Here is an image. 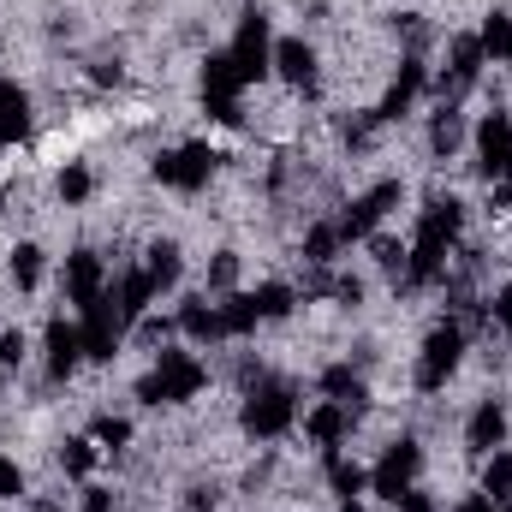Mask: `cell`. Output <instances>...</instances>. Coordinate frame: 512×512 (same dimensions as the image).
Here are the masks:
<instances>
[{
	"instance_id": "obj_1",
	"label": "cell",
	"mask_w": 512,
	"mask_h": 512,
	"mask_svg": "<svg viewBox=\"0 0 512 512\" xmlns=\"http://www.w3.org/2000/svg\"><path fill=\"white\" fill-rule=\"evenodd\" d=\"M203 382H209V370L191 352H161V364L137 382V399L143 405H179V399H197Z\"/></svg>"
},
{
	"instance_id": "obj_2",
	"label": "cell",
	"mask_w": 512,
	"mask_h": 512,
	"mask_svg": "<svg viewBox=\"0 0 512 512\" xmlns=\"http://www.w3.org/2000/svg\"><path fill=\"white\" fill-rule=\"evenodd\" d=\"M459 358H465V328H459V322L429 328V340H423V352H417V387H423V393H441L447 376L459 370Z\"/></svg>"
},
{
	"instance_id": "obj_3",
	"label": "cell",
	"mask_w": 512,
	"mask_h": 512,
	"mask_svg": "<svg viewBox=\"0 0 512 512\" xmlns=\"http://www.w3.org/2000/svg\"><path fill=\"white\" fill-rule=\"evenodd\" d=\"M209 173H215V149L209 143H179V149H167L155 161V179L173 185V191H203Z\"/></svg>"
},
{
	"instance_id": "obj_4",
	"label": "cell",
	"mask_w": 512,
	"mask_h": 512,
	"mask_svg": "<svg viewBox=\"0 0 512 512\" xmlns=\"http://www.w3.org/2000/svg\"><path fill=\"white\" fill-rule=\"evenodd\" d=\"M292 417H298V393H292V387H256L251 399H245V429L262 435V441L286 435Z\"/></svg>"
},
{
	"instance_id": "obj_5",
	"label": "cell",
	"mask_w": 512,
	"mask_h": 512,
	"mask_svg": "<svg viewBox=\"0 0 512 512\" xmlns=\"http://www.w3.org/2000/svg\"><path fill=\"white\" fill-rule=\"evenodd\" d=\"M227 60H233V72H239L245 84L268 78V66H274V48H268V18H262V12H251V18L239 24V42L227 48Z\"/></svg>"
},
{
	"instance_id": "obj_6",
	"label": "cell",
	"mask_w": 512,
	"mask_h": 512,
	"mask_svg": "<svg viewBox=\"0 0 512 512\" xmlns=\"http://www.w3.org/2000/svg\"><path fill=\"white\" fill-rule=\"evenodd\" d=\"M417 465H423L417 441H393V447L382 453V465H376V477H370V489H376L382 501H405V495H411V477H417Z\"/></svg>"
},
{
	"instance_id": "obj_7",
	"label": "cell",
	"mask_w": 512,
	"mask_h": 512,
	"mask_svg": "<svg viewBox=\"0 0 512 512\" xmlns=\"http://www.w3.org/2000/svg\"><path fill=\"white\" fill-rule=\"evenodd\" d=\"M393 203H399V185H393V179L376 185V191H364V197L340 215V239H346V245H352V239H370V233L387 221V209H393Z\"/></svg>"
},
{
	"instance_id": "obj_8",
	"label": "cell",
	"mask_w": 512,
	"mask_h": 512,
	"mask_svg": "<svg viewBox=\"0 0 512 512\" xmlns=\"http://www.w3.org/2000/svg\"><path fill=\"white\" fill-rule=\"evenodd\" d=\"M66 298H72L78 310H90V304L108 298V268H102V256L96 251H72L66 256Z\"/></svg>"
},
{
	"instance_id": "obj_9",
	"label": "cell",
	"mask_w": 512,
	"mask_h": 512,
	"mask_svg": "<svg viewBox=\"0 0 512 512\" xmlns=\"http://www.w3.org/2000/svg\"><path fill=\"white\" fill-rule=\"evenodd\" d=\"M477 167H483L489 179L512 173V120L507 114H489V120L477 126Z\"/></svg>"
},
{
	"instance_id": "obj_10",
	"label": "cell",
	"mask_w": 512,
	"mask_h": 512,
	"mask_svg": "<svg viewBox=\"0 0 512 512\" xmlns=\"http://www.w3.org/2000/svg\"><path fill=\"white\" fill-rule=\"evenodd\" d=\"M42 346H48V376H54V382H66V376H72V370L84 364V334H78L72 322H60V316L48 322Z\"/></svg>"
},
{
	"instance_id": "obj_11",
	"label": "cell",
	"mask_w": 512,
	"mask_h": 512,
	"mask_svg": "<svg viewBox=\"0 0 512 512\" xmlns=\"http://www.w3.org/2000/svg\"><path fill=\"white\" fill-rule=\"evenodd\" d=\"M274 72L286 84H298V90H316V48L304 36H280L274 42Z\"/></svg>"
},
{
	"instance_id": "obj_12",
	"label": "cell",
	"mask_w": 512,
	"mask_h": 512,
	"mask_svg": "<svg viewBox=\"0 0 512 512\" xmlns=\"http://www.w3.org/2000/svg\"><path fill=\"white\" fill-rule=\"evenodd\" d=\"M304 435H310L322 453H334V447L352 435V405H340V399H322V405L304 417Z\"/></svg>"
},
{
	"instance_id": "obj_13",
	"label": "cell",
	"mask_w": 512,
	"mask_h": 512,
	"mask_svg": "<svg viewBox=\"0 0 512 512\" xmlns=\"http://www.w3.org/2000/svg\"><path fill=\"white\" fill-rule=\"evenodd\" d=\"M507 441V411L495 405V399H483L477 411H471V429H465V447L477 453V459H489L495 447Z\"/></svg>"
},
{
	"instance_id": "obj_14",
	"label": "cell",
	"mask_w": 512,
	"mask_h": 512,
	"mask_svg": "<svg viewBox=\"0 0 512 512\" xmlns=\"http://www.w3.org/2000/svg\"><path fill=\"white\" fill-rule=\"evenodd\" d=\"M30 137V96L6 78L0 84V149H12V143H24Z\"/></svg>"
},
{
	"instance_id": "obj_15",
	"label": "cell",
	"mask_w": 512,
	"mask_h": 512,
	"mask_svg": "<svg viewBox=\"0 0 512 512\" xmlns=\"http://www.w3.org/2000/svg\"><path fill=\"white\" fill-rule=\"evenodd\" d=\"M483 60H489V54H483V42H477V36H453V48H447V84H453V90L477 84ZM447 84H441V90H447Z\"/></svg>"
},
{
	"instance_id": "obj_16",
	"label": "cell",
	"mask_w": 512,
	"mask_h": 512,
	"mask_svg": "<svg viewBox=\"0 0 512 512\" xmlns=\"http://www.w3.org/2000/svg\"><path fill=\"white\" fill-rule=\"evenodd\" d=\"M179 328H185L197 346H209V340H227L221 304H203V298H185V304H179Z\"/></svg>"
},
{
	"instance_id": "obj_17",
	"label": "cell",
	"mask_w": 512,
	"mask_h": 512,
	"mask_svg": "<svg viewBox=\"0 0 512 512\" xmlns=\"http://www.w3.org/2000/svg\"><path fill=\"white\" fill-rule=\"evenodd\" d=\"M423 90V60L411 54L405 66H399V78H393V90H387V102H382V120H399L405 108H411V96Z\"/></svg>"
},
{
	"instance_id": "obj_18",
	"label": "cell",
	"mask_w": 512,
	"mask_h": 512,
	"mask_svg": "<svg viewBox=\"0 0 512 512\" xmlns=\"http://www.w3.org/2000/svg\"><path fill=\"white\" fill-rule=\"evenodd\" d=\"M459 143H465V114H459L453 102H441V108H435V126H429V149H435V155H453Z\"/></svg>"
},
{
	"instance_id": "obj_19",
	"label": "cell",
	"mask_w": 512,
	"mask_h": 512,
	"mask_svg": "<svg viewBox=\"0 0 512 512\" xmlns=\"http://www.w3.org/2000/svg\"><path fill=\"white\" fill-rule=\"evenodd\" d=\"M483 495H489L495 507H507V501H512V453H507V447H495V453H489V465H483Z\"/></svg>"
},
{
	"instance_id": "obj_20",
	"label": "cell",
	"mask_w": 512,
	"mask_h": 512,
	"mask_svg": "<svg viewBox=\"0 0 512 512\" xmlns=\"http://www.w3.org/2000/svg\"><path fill=\"white\" fill-rule=\"evenodd\" d=\"M54 191H60V203H66V209H78V203H90L96 179H90V167H84V161H66V167H60V179H54Z\"/></svg>"
},
{
	"instance_id": "obj_21",
	"label": "cell",
	"mask_w": 512,
	"mask_h": 512,
	"mask_svg": "<svg viewBox=\"0 0 512 512\" xmlns=\"http://www.w3.org/2000/svg\"><path fill=\"white\" fill-rule=\"evenodd\" d=\"M483 54L489 60H501V66H512V12H489V24H483Z\"/></svg>"
},
{
	"instance_id": "obj_22",
	"label": "cell",
	"mask_w": 512,
	"mask_h": 512,
	"mask_svg": "<svg viewBox=\"0 0 512 512\" xmlns=\"http://www.w3.org/2000/svg\"><path fill=\"white\" fill-rule=\"evenodd\" d=\"M143 274L155 280V292L173 286V280H179V245H173V239H155V245H149V262H143Z\"/></svg>"
},
{
	"instance_id": "obj_23",
	"label": "cell",
	"mask_w": 512,
	"mask_h": 512,
	"mask_svg": "<svg viewBox=\"0 0 512 512\" xmlns=\"http://www.w3.org/2000/svg\"><path fill=\"white\" fill-rule=\"evenodd\" d=\"M322 387H328L340 405H352V411L364 405V382H358V370H352V364H328V370H322Z\"/></svg>"
},
{
	"instance_id": "obj_24",
	"label": "cell",
	"mask_w": 512,
	"mask_h": 512,
	"mask_svg": "<svg viewBox=\"0 0 512 512\" xmlns=\"http://www.w3.org/2000/svg\"><path fill=\"white\" fill-rule=\"evenodd\" d=\"M340 245H346V239H340V221H334V227H310V233H304V262L328 268V262L340 256Z\"/></svg>"
},
{
	"instance_id": "obj_25",
	"label": "cell",
	"mask_w": 512,
	"mask_h": 512,
	"mask_svg": "<svg viewBox=\"0 0 512 512\" xmlns=\"http://www.w3.org/2000/svg\"><path fill=\"white\" fill-rule=\"evenodd\" d=\"M251 298H256V310H262V322H280V316H292V304H298V292H292V286H280V280L256 286Z\"/></svg>"
},
{
	"instance_id": "obj_26",
	"label": "cell",
	"mask_w": 512,
	"mask_h": 512,
	"mask_svg": "<svg viewBox=\"0 0 512 512\" xmlns=\"http://www.w3.org/2000/svg\"><path fill=\"white\" fill-rule=\"evenodd\" d=\"M328 483H334V495H364V483H370V471H358V465H346V459H334L328 453Z\"/></svg>"
},
{
	"instance_id": "obj_27",
	"label": "cell",
	"mask_w": 512,
	"mask_h": 512,
	"mask_svg": "<svg viewBox=\"0 0 512 512\" xmlns=\"http://www.w3.org/2000/svg\"><path fill=\"white\" fill-rule=\"evenodd\" d=\"M12 280H18L24 292H36V280H42V251H36V245H18V251H12Z\"/></svg>"
},
{
	"instance_id": "obj_28",
	"label": "cell",
	"mask_w": 512,
	"mask_h": 512,
	"mask_svg": "<svg viewBox=\"0 0 512 512\" xmlns=\"http://www.w3.org/2000/svg\"><path fill=\"white\" fill-rule=\"evenodd\" d=\"M60 465H66V471H78V477H84V471H90V465H96V441H66V453H60Z\"/></svg>"
},
{
	"instance_id": "obj_29",
	"label": "cell",
	"mask_w": 512,
	"mask_h": 512,
	"mask_svg": "<svg viewBox=\"0 0 512 512\" xmlns=\"http://www.w3.org/2000/svg\"><path fill=\"white\" fill-rule=\"evenodd\" d=\"M233 280H239V256H233V251H221L215 262H209V286H215V292H227Z\"/></svg>"
},
{
	"instance_id": "obj_30",
	"label": "cell",
	"mask_w": 512,
	"mask_h": 512,
	"mask_svg": "<svg viewBox=\"0 0 512 512\" xmlns=\"http://www.w3.org/2000/svg\"><path fill=\"white\" fill-rule=\"evenodd\" d=\"M24 352H30V340H24L18 328H6V334H0V364H6V370H18V364H24Z\"/></svg>"
},
{
	"instance_id": "obj_31",
	"label": "cell",
	"mask_w": 512,
	"mask_h": 512,
	"mask_svg": "<svg viewBox=\"0 0 512 512\" xmlns=\"http://www.w3.org/2000/svg\"><path fill=\"white\" fill-rule=\"evenodd\" d=\"M96 441H102V447H126L131 423H126V417H102V423H96Z\"/></svg>"
},
{
	"instance_id": "obj_32",
	"label": "cell",
	"mask_w": 512,
	"mask_h": 512,
	"mask_svg": "<svg viewBox=\"0 0 512 512\" xmlns=\"http://www.w3.org/2000/svg\"><path fill=\"white\" fill-rule=\"evenodd\" d=\"M489 322H495L501 334H512V280L495 292V298H489Z\"/></svg>"
},
{
	"instance_id": "obj_33",
	"label": "cell",
	"mask_w": 512,
	"mask_h": 512,
	"mask_svg": "<svg viewBox=\"0 0 512 512\" xmlns=\"http://www.w3.org/2000/svg\"><path fill=\"white\" fill-rule=\"evenodd\" d=\"M24 495V471H18V459H0V501H18Z\"/></svg>"
},
{
	"instance_id": "obj_34",
	"label": "cell",
	"mask_w": 512,
	"mask_h": 512,
	"mask_svg": "<svg viewBox=\"0 0 512 512\" xmlns=\"http://www.w3.org/2000/svg\"><path fill=\"white\" fill-rule=\"evenodd\" d=\"M370 251H376V262H382L387 274H393V268H405V256H411V251H405V245H399V239H376Z\"/></svg>"
},
{
	"instance_id": "obj_35",
	"label": "cell",
	"mask_w": 512,
	"mask_h": 512,
	"mask_svg": "<svg viewBox=\"0 0 512 512\" xmlns=\"http://www.w3.org/2000/svg\"><path fill=\"white\" fill-rule=\"evenodd\" d=\"M489 209H501V215L512 209V173H501V179H495V191H489Z\"/></svg>"
},
{
	"instance_id": "obj_36",
	"label": "cell",
	"mask_w": 512,
	"mask_h": 512,
	"mask_svg": "<svg viewBox=\"0 0 512 512\" xmlns=\"http://www.w3.org/2000/svg\"><path fill=\"white\" fill-rule=\"evenodd\" d=\"M393 507H399V512H435V501H429V495H417V489H411V495H405V501H393Z\"/></svg>"
},
{
	"instance_id": "obj_37",
	"label": "cell",
	"mask_w": 512,
	"mask_h": 512,
	"mask_svg": "<svg viewBox=\"0 0 512 512\" xmlns=\"http://www.w3.org/2000/svg\"><path fill=\"white\" fill-rule=\"evenodd\" d=\"M84 512H114V501H108L102 489H90V495H84Z\"/></svg>"
},
{
	"instance_id": "obj_38",
	"label": "cell",
	"mask_w": 512,
	"mask_h": 512,
	"mask_svg": "<svg viewBox=\"0 0 512 512\" xmlns=\"http://www.w3.org/2000/svg\"><path fill=\"white\" fill-rule=\"evenodd\" d=\"M459 512H501L489 495H471V501H459Z\"/></svg>"
},
{
	"instance_id": "obj_39",
	"label": "cell",
	"mask_w": 512,
	"mask_h": 512,
	"mask_svg": "<svg viewBox=\"0 0 512 512\" xmlns=\"http://www.w3.org/2000/svg\"><path fill=\"white\" fill-rule=\"evenodd\" d=\"M36 512H60V507H54V501H42V507H36Z\"/></svg>"
}]
</instances>
